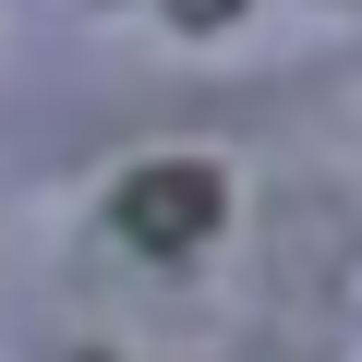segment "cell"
Returning <instances> with one entry per match:
<instances>
[{"label": "cell", "instance_id": "cell-1", "mask_svg": "<svg viewBox=\"0 0 362 362\" xmlns=\"http://www.w3.org/2000/svg\"><path fill=\"white\" fill-rule=\"evenodd\" d=\"M121 218H133V242H194L218 218V169L206 157H157L133 194H121Z\"/></svg>", "mask_w": 362, "mask_h": 362}]
</instances>
